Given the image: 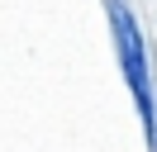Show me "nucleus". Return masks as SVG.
Returning <instances> with one entry per match:
<instances>
[{
  "label": "nucleus",
  "mask_w": 157,
  "mask_h": 152,
  "mask_svg": "<svg viewBox=\"0 0 157 152\" xmlns=\"http://www.w3.org/2000/svg\"><path fill=\"white\" fill-rule=\"evenodd\" d=\"M109 28H114V48H119V62H124V81L133 90L138 109H143V128L147 142L157 147V86H152V66H147V38L143 28L133 24V10L124 0L109 5Z\"/></svg>",
  "instance_id": "1"
}]
</instances>
